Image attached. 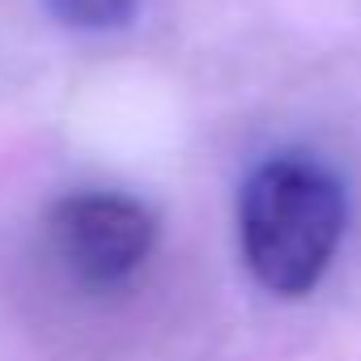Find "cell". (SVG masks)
<instances>
[{
	"label": "cell",
	"mask_w": 361,
	"mask_h": 361,
	"mask_svg": "<svg viewBox=\"0 0 361 361\" xmlns=\"http://www.w3.org/2000/svg\"><path fill=\"white\" fill-rule=\"evenodd\" d=\"M348 200L336 170L310 153H272L238 196V243L251 276L276 298L310 293L336 259Z\"/></svg>",
	"instance_id": "obj_1"
},
{
	"label": "cell",
	"mask_w": 361,
	"mask_h": 361,
	"mask_svg": "<svg viewBox=\"0 0 361 361\" xmlns=\"http://www.w3.org/2000/svg\"><path fill=\"white\" fill-rule=\"evenodd\" d=\"M47 9L60 26L102 35V30H123L136 18V0H47Z\"/></svg>",
	"instance_id": "obj_3"
},
{
	"label": "cell",
	"mask_w": 361,
	"mask_h": 361,
	"mask_svg": "<svg viewBox=\"0 0 361 361\" xmlns=\"http://www.w3.org/2000/svg\"><path fill=\"white\" fill-rule=\"evenodd\" d=\"M157 243V217L149 204L119 192H81L56 204L51 247L64 268L85 285L128 281Z\"/></svg>",
	"instance_id": "obj_2"
}]
</instances>
